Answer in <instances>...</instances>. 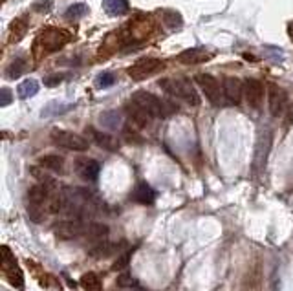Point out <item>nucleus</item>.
Listing matches in <instances>:
<instances>
[{
  "label": "nucleus",
  "mask_w": 293,
  "mask_h": 291,
  "mask_svg": "<svg viewBox=\"0 0 293 291\" xmlns=\"http://www.w3.org/2000/svg\"><path fill=\"white\" fill-rule=\"evenodd\" d=\"M70 39H71V35L68 33L66 29H59V28L41 29V33L37 35L35 44H33L35 57H41V50L44 51V53L61 50V48H63Z\"/></svg>",
  "instance_id": "nucleus-1"
},
{
  "label": "nucleus",
  "mask_w": 293,
  "mask_h": 291,
  "mask_svg": "<svg viewBox=\"0 0 293 291\" xmlns=\"http://www.w3.org/2000/svg\"><path fill=\"white\" fill-rule=\"evenodd\" d=\"M130 103H134L136 106H139V108H143L145 112H149L152 117H165L167 114L174 112V104L171 103H163V101H159L156 96H152V94H149V92H136L134 96H132V99H130Z\"/></svg>",
  "instance_id": "nucleus-2"
},
{
  "label": "nucleus",
  "mask_w": 293,
  "mask_h": 291,
  "mask_svg": "<svg viewBox=\"0 0 293 291\" xmlns=\"http://www.w3.org/2000/svg\"><path fill=\"white\" fill-rule=\"evenodd\" d=\"M159 86L163 88L165 92H169L171 96L180 97V99H184L189 104H193V106L200 104V97L194 92L193 83L189 79H184V77H180V79H163L159 81Z\"/></svg>",
  "instance_id": "nucleus-3"
},
{
  "label": "nucleus",
  "mask_w": 293,
  "mask_h": 291,
  "mask_svg": "<svg viewBox=\"0 0 293 291\" xmlns=\"http://www.w3.org/2000/svg\"><path fill=\"white\" fill-rule=\"evenodd\" d=\"M51 141L57 147H61V149L76 150V152H84V150L88 149V141L83 136L68 132V130H61V129L51 130Z\"/></svg>",
  "instance_id": "nucleus-4"
},
{
  "label": "nucleus",
  "mask_w": 293,
  "mask_h": 291,
  "mask_svg": "<svg viewBox=\"0 0 293 291\" xmlns=\"http://www.w3.org/2000/svg\"><path fill=\"white\" fill-rule=\"evenodd\" d=\"M88 225L84 224V220H79V218H70V220H64L61 224L55 225V234L61 240H74V238L79 237H86Z\"/></svg>",
  "instance_id": "nucleus-5"
},
{
  "label": "nucleus",
  "mask_w": 293,
  "mask_h": 291,
  "mask_svg": "<svg viewBox=\"0 0 293 291\" xmlns=\"http://www.w3.org/2000/svg\"><path fill=\"white\" fill-rule=\"evenodd\" d=\"M161 68H163V63H161L159 59L145 57V59H139V61H136V63L132 64V66H130L126 71H129V75L134 81H143V79H146L149 75L158 74Z\"/></svg>",
  "instance_id": "nucleus-6"
},
{
  "label": "nucleus",
  "mask_w": 293,
  "mask_h": 291,
  "mask_svg": "<svg viewBox=\"0 0 293 291\" xmlns=\"http://www.w3.org/2000/svg\"><path fill=\"white\" fill-rule=\"evenodd\" d=\"M196 81H198V84H200L202 90H204L205 97H207L211 103L216 104V106H220V104L224 103V99H222L224 90H220V84H218V81L214 79L213 75L200 74V75H196Z\"/></svg>",
  "instance_id": "nucleus-7"
},
{
  "label": "nucleus",
  "mask_w": 293,
  "mask_h": 291,
  "mask_svg": "<svg viewBox=\"0 0 293 291\" xmlns=\"http://www.w3.org/2000/svg\"><path fill=\"white\" fill-rule=\"evenodd\" d=\"M244 94H246L247 104L251 108L259 110L262 106V99H264V86L260 81L257 79H247L244 83Z\"/></svg>",
  "instance_id": "nucleus-8"
},
{
  "label": "nucleus",
  "mask_w": 293,
  "mask_h": 291,
  "mask_svg": "<svg viewBox=\"0 0 293 291\" xmlns=\"http://www.w3.org/2000/svg\"><path fill=\"white\" fill-rule=\"evenodd\" d=\"M288 103V94L277 84H269V112L271 116L279 117L286 108Z\"/></svg>",
  "instance_id": "nucleus-9"
},
{
  "label": "nucleus",
  "mask_w": 293,
  "mask_h": 291,
  "mask_svg": "<svg viewBox=\"0 0 293 291\" xmlns=\"http://www.w3.org/2000/svg\"><path fill=\"white\" fill-rule=\"evenodd\" d=\"M242 83H240L236 77H226L224 79V96H226L227 103L229 104H240V99H242Z\"/></svg>",
  "instance_id": "nucleus-10"
},
{
  "label": "nucleus",
  "mask_w": 293,
  "mask_h": 291,
  "mask_svg": "<svg viewBox=\"0 0 293 291\" xmlns=\"http://www.w3.org/2000/svg\"><path fill=\"white\" fill-rule=\"evenodd\" d=\"M213 55L209 51H205L204 48H189V50L181 51L178 55V63L181 64H202L205 61H209Z\"/></svg>",
  "instance_id": "nucleus-11"
},
{
  "label": "nucleus",
  "mask_w": 293,
  "mask_h": 291,
  "mask_svg": "<svg viewBox=\"0 0 293 291\" xmlns=\"http://www.w3.org/2000/svg\"><path fill=\"white\" fill-rule=\"evenodd\" d=\"M77 171H79L81 178H84L86 181H96L97 176H99L101 167L96 159H83L77 165Z\"/></svg>",
  "instance_id": "nucleus-12"
},
{
  "label": "nucleus",
  "mask_w": 293,
  "mask_h": 291,
  "mask_svg": "<svg viewBox=\"0 0 293 291\" xmlns=\"http://www.w3.org/2000/svg\"><path fill=\"white\" fill-rule=\"evenodd\" d=\"M134 200L143 205H151L156 200V192L149 183H139L134 191Z\"/></svg>",
  "instance_id": "nucleus-13"
},
{
  "label": "nucleus",
  "mask_w": 293,
  "mask_h": 291,
  "mask_svg": "<svg viewBox=\"0 0 293 291\" xmlns=\"http://www.w3.org/2000/svg\"><path fill=\"white\" fill-rule=\"evenodd\" d=\"M103 8L112 17H121L129 11V0H105Z\"/></svg>",
  "instance_id": "nucleus-14"
},
{
  "label": "nucleus",
  "mask_w": 293,
  "mask_h": 291,
  "mask_svg": "<svg viewBox=\"0 0 293 291\" xmlns=\"http://www.w3.org/2000/svg\"><path fill=\"white\" fill-rule=\"evenodd\" d=\"M28 31V21L24 17L15 19L11 22V28H9V42H19Z\"/></svg>",
  "instance_id": "nucleus-15"
},
{
  "label": "nucleus",
  "mask_w": 293,
  "mask_h": 291,
  "mask_svg": "<svg viewBox=\"0 0 293 291\" xmlns=\"http://www.w3.org/2000/svg\"><path fill=\"white\" fill-rule=\"evenodd\" d=\"M41 167L48 169V171H53V172H63L64 171V159L57 154H48V156H42L39 159Z\"/></svg>",
  "instance_id": "nucleus-16"
},
{
  "label": "nucleus",
  "mask_w": 293,
  "mask_h": 291,
  "mask_svg": "<svg viewBox=\"0 0 293 291\" xmlns=\"http://www.w3.org/2000/svg\"><path fill=\"white\" fill-rule=\"evenodd\" d=\"M129 114L130 117H132V121H134L138 126H146L149 123L152 121V116L149 112H145L143 108H139V106H136L134 103L129 104Z\"/></svg>",
  "instance_id": "nucleus-17"
},
{
  "label": "nucleus",
  "mask_w": 293,
  "mask_h": 291,
  "mask_svg": "<svg viewBox=\"0 0 293 291\" xmlns=\"http://www.w3.org/2000/svg\"><path fill=\"white\" fill-rule=\"evenodd\" d=\"M88 132L92 134V137H94V141L97 143L99 147H103V149H106V150H117V141L114 139L112 136H108V134H103V132H96V130H88Z\"/></svg>",
  "instance_id": "nucleus-18"
},
{
  "label": "nucleus",
  "mask_w": 293,
  "mask_h": 291,
  "mask_svg": "<svg viewBox=\"0 0 293 291\" xmlns=\"http://www.w3.org/2000/svg\"><path fill=\"white\" fill-rule=\"evenodd\" d=\"M119 247H121V244L117 246V244H110V242H97L96 247L90 249V254L96 257V258H103V257H106V254L116 253Z\"/></svg>",
  "instance_id": "nucleus-19"
},
{
  "label": "nucleus",
  "mask_w": 293,
  "mask_h": 291,
  "mask_svg": "<svg viewBox=\"0 0 293 291\" xmlns=\"http://www.w3.org/2000/svg\"><path fill=\"white\" fill-rule=\"evenodd\" d=\"M26 70H28V64H26L24 59H15V61H11L9 66L6 68V77H8V79H17Z\"/></svg>",
  "instance_id": "nucleus-20"
},
{
  "label": "nucleus",
  "mask_w": 293,
  "mask_h": 291,
  "mask_svg": "<svg viewBox=\"0 0 293 291\" xmlns=\"http://www.w3.org/2000/svg\"><path fill=\"white\" fill-rule=\"evenodd\" d=\"M17 92H19V97H21V99L33 97L35 94L39 92V83L35 79H26V81H22V83L19 84Z\"/></svg>",
  "instance_id": "nucleus-21"
},
{
  "label": "nucleus",
  "mask_w": 293,
  "mask_h": 291,
  "mask_svg": "<svg viewBox=\"0 0 293 291\" xmlns=\"http://www.w3.org/2000/svg\"><path fill=\"white\" fill-rule=\"evenodd\" d=\"M101 125L106 126L110 130H116L121 126V116L116 112V110H110V112H103L101 114Z\"/></svg>",
  "instance_id": "nucleus-22"
},
{
  "label": "nucleus",
  "mask_w": 293,
  "mask_h": 291,
  "mask_svg": "<svg viewBox=\"0 0 293 291\" xmlns=\"http://www.w3.org/2000/svg\"><path fill=\"white\" fill-rule=\"evenodd\" d=\"M81 286L86 291H99L101 289V279L94 271H88L81 277Z\"/></svg>",
  "instance_id": "nucleus-23"
},
{
  "label": "nucleus",
  "mask_w": 293,
  "mask_h": 291,
  "mask_svg": "<svg viewBox=\"0 0 293 291\" xmlns=\"http://www.w3.org/2000/svg\"><path fill=\"white\" fill-rule=\"evenodd\" d=\"M108 234V227L105 224H90L86 231V238L96 242H103V238Z\"/></svg>",
  "instance_id": "nucleus-24"
},
{
  "label": "nucleus",
  "mask_w": 293,
  "mask_h": 291,
  "mask_svg": "<svg viewBox=\"0 0 293 291\" xmlns=\"http://www.w3.org/2000/svg\"><path fill=\"white\" fill-rule=\"evenodd\" d=\"M4 271H6V277H8L9 284H11V286H15V287H19V289H22V286H24V279H22L21 269L13 264V266L6 267Z\"/></svg>",
  "instance_id": "nucleus-25"
},
{
  "label": "nucleus",
  "mask_w": 293,
  "mask_h": 291,
  "mask_svg": "<svg viewBox=\"0 0 293 291\" xmlns=\"http://www.w3.org/2000/svg\"><path fill=\"white\" fill-rule=\"evenodd\" d=\"M88 13V6L83 4V2H77V4H71L70 8L64 11V17L74 21V19H81Z\"/></svg>",
  "instance_id": "nucleus-26"
},
{
  "label": "nucleus",
  "mask_w": 293,
  "mask_h": 291,
  "mask_svg": "<svg viewBox=\"0 0 293 291\" xmlns=\"http://www.w3.org/2000/svg\"><path fill=\"white\" fill-rule=\"evenodd\" d=\"M116 286L121 287V289H136V287H139L138 280L132 277V275L129 273H121L119 277H117L116 280Z\"/></svg>",
  "instance_id": "nucleus-27"
},
{
  "label": "nucleus",
  "mask_w": 293,
  "mask_h": 291,
  "mask_svg": "<svg viewBox=\"0 0 293 291\" xmlns=\"http://www.w3.org/2000/svg\"><path fill=\"white\" fill-rule=\"evenodd\" d=\"M161 17H163V22L171 29L180 28V26H181V15H180V13H176V11H161Z\"/></svg>",
  "instance_id": "nucleus-28"
},
{
  "label": "nucleus",
  "mask_w": 293,
  "mask_h": 291,
  "mask_svg": "<svg viewBox=\"0 0 293 291\" xmlns=\"http://www.w3.org/2000/svg\"><path fill=\"white\" fill-rule=\"evenodd\" d=\"M114 83H116V75H114L112 71H103V74L97 75V79H96V84L99 88H108L112 86Z\"/></svg>",
  "instance_id": "nucleus-29"
},
{
  "label": "nucleus",
  "mask_w": 293,
  "mask_h": 291,
  "mask_svg": "<svg viewBox=\"0 0 293 291\" xmlns=\"http://www.w3.org/2000/svg\"><path fill=\"white\" fill-rule=\"evenodd\" d=\"M130 257H132V251H129V253L121 254V257L117 258L116 262L112 264V269H114V271H121V269H125V267L129 266V262H130Z\"/></svg>",
  "instance_id": "nucleus-30"
},
{
  "label": "nucleus",
  "mask_w": 293,
  "mask_h": 291,
  "mask_svg": "<svg viewBox=\"0 0 293 291\" xmlns=\"http://www.w3.org/2000/svg\"><path fill=\"white\" fill-rule=\"evenodd\" d=\"M51 2H53V0H37L33 4V9L39 13H48L51 9Z\"/></svg>",
  "instance_id": "nucleus-31"
},
{
  "label": "nucleus",
  "mask_w": 293,
  "mask_h": 291,
  "mask_svg": "<svg viewBox=\"0 0 293 291\" xmlns=\"http://www.w3.org/2000/svg\"><path fill=\"white\" fill-rule=\"evenodd\" d=\"M64 81V75L63 74H53V75H48L46 79H44V84L46 86H57Z\"/></svg>",
  "instance_id": "nucleus-32"
},
{
  "label": "nucleus",
  "mask_w": 293,
  "mask_h": 291,
  "mask_svg": "<svg viewBox=\"0 0 293 291\" xmlns=\"http://www.w3.org/2000/svg\"><path fill=\"white\" fill-rule=\"evenodd\" d=\"M11 103V92L8 88H2L0 90V106H8Z\"/></svg>",
  "instance_id": "nucleus-33"
},
{
  "label": "nucleus",
  "mask_w": 293,
  "mask_h": 291,
  "mask_svg": "<svg viewBox=\"0 0 293 291\" xmlns=\"http://www.w3.org/2000/svg\"><path fill=\"white\" fill-rule=\"evenodd\" d=\"M288 29H289V37L293 39V22H291V24H289V28H288Z\"/></svg>",
  "instance_id": "nucleus-34"
},
{
  "label": "nucleus",
  "mask_w": 293,
  "mask_h": 291,
  "mask_svg": "<svg viewBox=\"0 0 293 291\" xmlns=\"http://www.w3.org/2000/svg\"><path fill=\"white\" fill-rule=\"evenodd\" d=\"M288 119H289V123H293V108L289 110V116H288Z\"/></svg>",
  "instance_id": "nucleus-35"
},
{
  "label": "nucleus",
  "mask_w": 293,
  "mask_h": 291,
  "mask_svg": "<svg viewBox=\"0 0 293 291\" xmlns=\"http://www.w3.org/2000/svg\"><path fill=\"white\" fill-rule=\"evenodd\" d=\"M130 291H143V289H139V287H136V289H130Z\"/></svg>",
  "instance_id": "nucleus-36"
}]
</instances>
